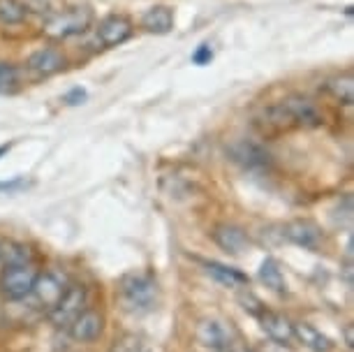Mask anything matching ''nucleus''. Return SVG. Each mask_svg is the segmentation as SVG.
<instances>
[{"label": "nucleus", "mask_w": 354, "mask_h": 352, "mask_svg": "<svg viewBox=\"0 0 354 352\" xmlns=\"http://www.w3.org/2000/svg\"><path fill=\"white\" fill-rule=\"evenodd\" d=\"M264 118H266V123L278 130H292V128L313 130L324 123V114L319 111V107L313 100L304 95H292V98L280 100L276 104H271V107L264 111Z\"/></svg>", "instance_id": "nucleus-1"}, {"label": "nucleus", "mask_w": 354, "mask_h": 352, "mask_svg": "<svg viewBox=\"0 0 354 352\" xmlns=\"http://www.w3.org/2000/svg\"><path fill=\"white\" fill-rule=\"evenodd\" d=\"M93 26V12L88 8H68L58 12H46L42 33L51 39H68L82 35Z\"/></svg>", "instance_id": "nucleus-2"}, {"label": "nucleus", "mask_w": 354, "mask_h": 352, "mask_svg": "<svg viewBox=\"0 0 354 352\" xmlns=\"http://www.w3.org/2000/svg\"><path fill=\"white\" fill-rule=\"evenodd\" d=\"M86 304H88V292L84 285H70L49 308V322L56 329H70V324L86 311Z\"/></svg>", "instance_id": "nucleus-3"}, {"label": "nucleus", "mask_w": 354, "mask_h": 352, "mask_svg": "<svg viewBox=\"0 0 354 352\" xmlns=\"http://www.w3.org/2000/svg\"><path fill=\"white\" fill-rule=\"evenodd\" d=\"M156 295H158V288H156V283H153L149 276L130 274V276H125L121 281L123 304L132 311V313H144V311H151L153 304H156Z\"/></svg>", "instance_id": "nucleus-4"}, {"label": "nucleus", "mask_w": 354, "mask_h": 352, "mask_svg": "<svg viewBox=\"0 0 354 352\" xmlns=\"http://www.w3.org/2000/svg\"><path fill=\"white\" fill-rule=\"evenodd\" d=\"M35 278H37V269L32 267V262L10 264L5 269L3 278H0V292L10 302H19V299H26L32 292Z\"/></svg>", "instance_id": "nucleus-5"}, {"label": "nucleus", "mask_w": 354, "mask_h": 352, "mask_svg": "<svg viewBox=\"0 0 354 352\" xmlns=\"http://www.w3.org/2000/svg\"><path fill=\"white\" fill-rule=\"evenodd\" d=\"M65 290H68V278H65L63 271L49 269V271H44V274H37L30 295H35V299L42 304V306L51 308L53 304L61 299Z\"/></svg>", "instance_id": "nucleus-6"}, {"label": "nucleus", "mask_w": 354, "mask_h": 352, "mask_svg": "<svg viewBox=\"0 0 354 352\" xmlns=\"http://www.w3.org/2000/svg\"><path fill=\"white\" fill-rule=\"evenodd\" d=\"M135 26L125 15H106L97 26V39L102 46H118L132 37Z\"/></svg>", "instance_id": "nucleus-7"}, {"label": "nucleus", "mask_w": 354, "mask_h": 352, "mask_svg": "<svg viewBox=\"0 0 354 352\" xmlns=\"http://www.w3.org/2000/svg\"><path fill=\"white\" fill-rule=\"evenodd\" d=\"M65 65H68V58L56 46H42L28 56V70L37 77L58 75L61 70H65Z\"/></svg>", "instance_id": "nucleus-8"}, {"label": "nucleus", "mask_w": 354, "mask_h": 352, "mask_svg": "<svg viewBox=\"0 0 354 352\" xmlns=\"http://www.w3.org/2000/svg\"><path fill=\"white\" fill-rule=\"evenodd\" d=\"M230 156H232L234 163H239L245 169H266L271 165V154H269V151H266L262 144L248 142V139L232 144Z\"/></svg>", "instance_id": "nucleus-9"}, {"label": "nucleus", "mask_w": 354, "mask_h": 352, "mask_svg": "<svg viewBox=\"0 0 354 352\" xmlns=\"http://www.w3.org/2000/svg\"><path fill=\"white\" fill-rule=\"evenodd\" d=\"M197 341L209 350H216V352H227L232 350V334L230 329L225 327V322L220 320H202L197 327Z\"/></svg>", "instance_id": "nucleus-10"}, {"label": "nucleus", "mask_w": 354, "mask_h": 352, "mask_svg": "<svg viewBox=\"0 0 354 352\" xmlns=\"http://www.w3.org/2000/svg\"><path fill=\"white\" fill-rule=\"evenodd\" d=\"M213 241H216L225 253L239 255L248 248V234L239 228V225H230V223H220L213 230Z\"/></svg>", "instance_id": "nucleus-11"}, {"label": "nucleus", "mask_w": 354, "mask_h": 352, "mask_svg": "<svg viewBox=\"0 0 354 352\" xmlns=\"http://www.w3.org/2000/svg\"><path fill=\"white\" fill-rule=\"evenodd\" d=\"M283 234L290 239L292 243L301 246V248H308V250H315L319 241H322V232L315 223L310 221H292L285 225V232Z\"/></svg>", "instance_id": "nucleus-12"}, {"label": "nucleus", "mask_w": 354, "mask_h": 352, "mask_svg": "<svg viewBox=\"0 0 354 352\" xmlns=\"http://www.w3.org/2000/svg\"><path fill=\"white\" fill-rule=\"evenodd\" d=\"M102 334V315L97 311H84L75 322L70 324V336L79 343H91Z\"/></svg>", "instance_id": "nucleus-13"}, {"label": "nucleus", "mask_w": 354, "mask_h": 352, "mask_svg": "<svg viewBox=\"0 0 354 352\" xmlns=\"http://www.w3.org/2000/svg\"><path fill=\"white\" fill-rule=\"evenodd\" d=\"M262 329L266 331V336L278 345H290L294 341V324L280 313H262Z\"/></svg>", "instance_id": "nucleus-14"}, {"label": "nucleus", "mask_w": 354, "mask_h": 352, "mask_svg": "<svg viewBox=\"0 0 354 352\" xmlns=\"http://www.w3.org/2000/svg\"><path fill=\"white\" fill-rule=\"evenodd\" d=\"M294 338H297L304 348H308L313 352H331L333 350L331 338L324 336L319 329H315L313 324H306V322L294 324Z\"/></svg>", "instance_id": "nucleus-15"}, {"label": "nucleus", "mask_w": 354, "mask_h": 352, "mask_svg": "<svg viewBox=\"0 0 354 352\" xmlns=\"http://www.w3.org/2000/svg\"><path fill=\"white\" fill-rule=\"evenodd\" d=\"M142 28L156 35H167L174 28V12L167 5H156V8L146 10L142 17Z\"/></svg>", "instance_id": "nucleus-16"}, {"label": "nucleus", "mask_w": 354, "mask_h": 352, "mask_svg": "<svg viewBox=\"0 0 354 352\" xmlns=\"http://www.w3.org/2000/svg\"><path fill=\"white\" fill-rule=\"evenodd\" d=\"M204 269L209 271V276L216 278L220 285H225V288H243V285H248V276H245L243 271L227 267V264L204 262Z\"/></svg>", "instance_id": "nucleus-17"}, {"label": "nucleus", "mask_w": 354, "mask_h": 352, "mask_svg": "<svg viewBox=\"0 0 354 352\" xmlns=\"http://www.w3.org/2000/svg\"><path fill=\"white\" fill-rule=\"evenodd\" d=\"M326 93L338 100L340 104H345V107H350L354 102V77L352 72H340V75L331 77L329 82H326Z\"/></svg>", "instance_id": "nucleus-18"}, {"label": "nucleus", "mask_w": 354, "mask_h": 352, "mask_svg": "<svg viewBox=\"0 0 354 352\" xmlns=\"http://www.w3.org/2000/svg\"><path fill=\"white\" fill-rule=\"evenodd\" d=\"M259 281L273 292H285V288H287L283 269H280V264L273 260V257H266L262 262V267H259Z\"/></svg>", "instance_id": "nucleus-19"}, {"label": "nucleus", "mask_w": 354, "mask_h": 352, "mask_svg": "<svg viewBox=\"0 0 354 352\" xmlns=\"http://www.w3.org/2000/svg\"><path fill=\"white\" fill-rule=\"evenodd\" d=\"M28 17V5L21 0H0V26H19Z\"/></svg>", "instance_id": "nucleus-20"}, {"label": "nucleus", "mask_w": 354, "mask_h": 352, "mask_svg": "<svg viewBox=\"0 0 354 352\" xmlns=\"http://www.w3.org/2000/svg\"><path fill=\"white\" fill-rule=\"evenodd\" d=\"M0 260H5V264H26L30 262V250L28 246L19 243V241H5L0 243Z\"/></svg>", "instance_id": "nucleus-21"}, {"label": "nucleus", "mask_w": 354, "mask_h": 352, "mask_svg": "<svg viewBox=\"0 0 354 352\" xmlns=\"http://www.w3.org/2000/svg\"><path fill=\"white\" fill-rule=\"evenodd\" d=\"M109 352H142V341L137 334H123L113 341Z\"/></svg>", "instance_id": "nucleus-22"}, {"label": "nucleus", "mask_w": 354, "mask_h": 352, "mask_svg": "<svg viewBox=\"0 0 354 352\" xmlns=\"http://www.w3.org/2000/svg\"><path fill=\"white\" fill-rule=\"evenodd\" d=\"M19 82V75H17V68L12 63H5L0 61V93H8L17 86Z\"/></svg>", "instance_id": "nucleus-23"}, {"label": "nucleus", "mask_w": 354, "mask_h": 352, "mask_svg": "<svg viewBox=\"0 0 354 352\" xmlns=\"http://www.w3.org/2000/svg\"><path fill=\"white\" fill-rule=\"evenodd\" d=\"M24 188H28V181L21 176L12 178V181H0V192H19Z\"/></svg>", "instance_id": "nucleus-24"}, {"label": "nucleus", "mask_w": 354, "mask_h": 352, "mask_svg": "<svg viewBox=\"0 0 354 352\" xmlns=\"http://www.w3.org/2000/svg\"><path fill=\"white\" fill-rule=\"evenodd\" d=\"M211 46L209 44H202L199 46V49L195 51V54H192V63H197V65H206L211 61Z\"/></svg>", "instance_id": "nucleus-25"}, {"label": "nucleus", "mask_w": 354, "mask_h": 352, "mask_svg": "<svg viewBox=\"0 0 354 352\" xmlns=\"http://www.w3.org/2000/svg\"><path fill=\"white\" fill-rule=\"evenodd\" d=\"M65 100H68L70 104H79V102H84V100H86V93L82 89H75Z\"/></svg>", "instance_id": "nucleus-26"}, {"label": "nucleus", "mask_w": 354, "mask_h": 352, "mask_svg": "<svg viewBox=\"0 0 354 352\" xmlns=\"http://www.w3.org/2000/svg\"><path fill=\"white\" fill-rule=\"evenodd\" d=\"M10 149H12V144H3V146H0V156H8Z\"/></svg>", "instance_id": "nucleus-27"}, {"label": "nucleus", "mask_w": 354, "mask_h": 352, "mask_svg": "<svg viewBox=\"0 0 354 352\" xmlns=\"http://www.w3.org/2000/svg\"><path fill=\"white\" fill-rule=\"evenodd\" d=\"M347 345L352 348V329L350 327H347Z\"/></svg>", "instance_id": "nucleus-28"}]
</instances>
